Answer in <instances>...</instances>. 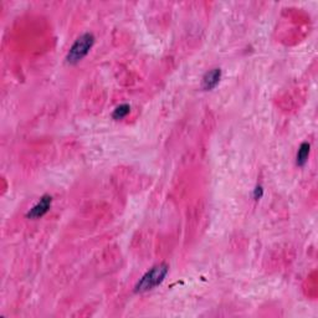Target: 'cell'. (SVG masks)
<instances>
[{
  "label": "cell",
  "instance_id": "1",
  "mask_svg": "<svg viewBox=\"0 0 318 318\" xmlns=\"http://www.w3.org/2000/svg\"><path fill=\"white\" fill-rule=\"evenodd\" d=\"M168 274V266L165 263H160V265L154 266L152 267L150 271L145 272L144 275L142 276V279L138 281L136 286V291L137 293H142V292L150 291L152 288L157 287V286L160 285L165 279Z\"/></svg>",
  "mask_w": 318,
  "mask_h": 318
},
{
  "label": "cell",
  "instance_id": "2",
  "mask_svg": "<svg viewBox=\"0 0 318 318\" xmlns=\"http://www.w3.org/2000/svg\"><path fill=\"white\" fill-rule=\"evenodd\" d=\"M93 44H94V36L92 35V34L86 33L84 34V35L80 36V38L74 42V45L71 46L70 51H68L67 57H66L68 64L75 65L77 64V62L81 61V60L84 59L88 53H90V50L92 48Z\"/></svg>",
  "mask_w": 318,
  "mask_h": 318
},
{
  "label": "cell",
  "instance_id": "3",
  "mask_svg": "<svg viewBox=\"0 0 318 318\" xmlns=\"http://www.w3.org/2000/svg\"><path fill=\"white\" fill-rule=\"evenodd\" d=\"M51 203H53V198L50 195H44L29 210L27 216L29 219H39V217L44 216L48 211V209L51 208Z\"/></svg>",
  "mask_w": 318,
  "mask_h": 318
},
{
  "label": "cell",
  "instance_id": "4",
  "mask_svg": "<svg viewBox=\"0 0 318 318\" xmlns=\"http://www.w3.org/2000/svg\"><path fill=\"white\" fill-rule=\"evenodd\" d=\"M220 79H222V70L220 68H213V70L208 71L203 77L202 87L203 90L210 91L215 88L219 85Z\"/></svg>",
  "mask_w": 318,
  "mask_h": 318
},
{
  "label": "cell",
  "instance_id": "5",
  "mask_svg": "<svg viewBox=\"0 0 318 318\" xmlns=\"http://www.w3.org/2000/svg\"><path fill=\"white\" fill-rule=\"evenodd\" d=\"M309 152H311V145H309V143L305 142L300 145L299 152H297V157H296L297 165H300V167H303V165L307 163L308 157H309Z\"/></svg>",
  "mask_w": 318,
  "mask_h": 318
},
{
  "label": "cell",
  "instance_id": "6",
  "mask_svg": "<svg viewBox=\"0 0 318 318\" xmlns=\"http://www.w3.org/2000/svg\"><path fill=\"white\" fill-rule=\"evenodd\" d=\"M130 111H131L130 105H127V103H123V105H119L118 107H117L116 110L113 111L112 117L114 119H122V118H125V117L127 116L128 113H130Z\"/></svg>",
  "mask_w": 318,
  "mask_h": 318
},
{
  "label": "cell",
  "instance_id": "7",
  "mask_svg": "<svg viewBox=\"0 0 318 318\" xmlns=\"http://www.w3.org/2000/svg\"><path fill=\"white\" fill-rule=\"evenodd\" d=\"M262 195H263V189H262V187H256L255 188V190H254V198L256 200H259V199H261L262 198Z\"/></svg>",
  "mask_w": 318,
  "mask_h": 318
}]
</instances>
